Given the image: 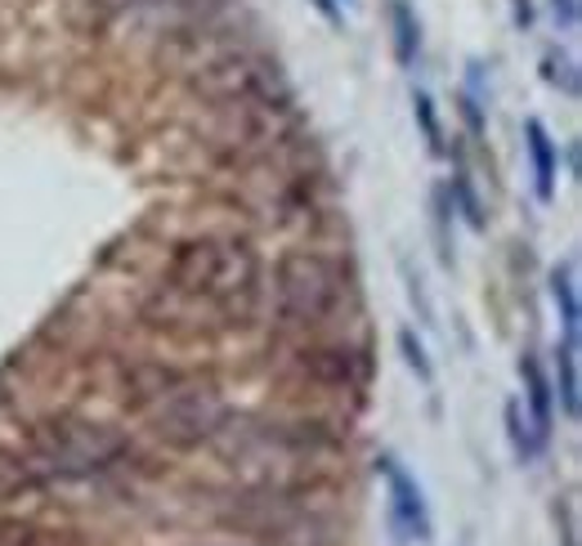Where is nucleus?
Returning a JSON list of instances; mask_svg holds the SVG:
<instances>
[{"label":"nucleus","mask_w":582,"mask_h":546,"mask_svg":"<svg viewBox=\"0 0 582 546\" xmlns=\"http://www.w3.org/2000/svg\"><path fill=\"white\" fill-rule=\"evenodd\" d=\"M170 287L185 296H211V301H238L256 291V256L242 242L202 238L185 242L170 261Z\"/></svg>","instance_id":"obj_1"},{"label":"nucleus","mask_w":582,"mask_h":546,"mask_svg":"<svg viewBox=\"0 0 582 546\" xmlns=\"http://www.w3.org/2000/svg\"><path fill=\"white\" fill-rule=\"evenodd\" d=\"M345 296V274L337 261L318 256V251H291L278 265V305L287 322L314 327L332 314Z\"/></svg>","instance_id":"obj_2"},{"label":"nucleus","mask_w":582,"mask_h":546,"mask_svg":"<svg viewBox=\"0 0 582 546\" xmlns=\"http://www.w3.org/2000/svg\"><path fill=\"white\" fill-rule=\"evenodd\" d=\"M122 453V440L103 430H63L59 440H46L36 448V475L41 480H77L90 475V470H103Z\"/></svg>","instance_id":"obj_3"},{"label":"nucleus","mask_w":582,"mask_h":546,"mask_svg":"<svg viewBox=\"0 0 582 546\" xmlns=\"http://www.w3.org/2000/svg\"><path fill=\"white\" fill-rule=\"evenodd\" d=\"M225 421V408L215 390H198L179 381L166 398H162V412H157V434L175 448H193L202 440H211L215 426Z\"/></svg>","instance_id":"obj_4"},{"label":"nucleus","mask_w":582,"mask_h":546,"mask_svg":"<svg viewBox=\"0 0 582 546\" xmlns=\"http://www.w3.org/2000/svg\"><path fill=\"white\" fill-rule=\"evenodd\" d=\"M377 475L385 480V488H390V520H394V529L404 533V542H430V511H426V493H421V484L408 475L404 466H398V457H390V453H381L377 457Z\"/></svg>","instance_id":"obj_5"},{"label":"nucleus","mask_w":582,"mask_h":546,"mask_svg":"<svg viewBox=\"0 0 582 546\" xmlns=\"http://www.w3.org/2000/svg\"><path fill=\"white\" fill-rule=\"evenodd\" d=\"M269 81V67L256 63V59H225L202 72V86L206 94H215L220 103H233V99H256Z\"/></svg>","instance_id":"obj_6"},{"label":"nucleus","mask_w":582,"mask_h":546,"mask_svg":"<svg viewBox=\"0 0 582 546\" xmlns=\"http://www.w3.org/2000/svg\"><path fill=\"white\" fill-rule=\"evenodd\" d=\"M524 149H529V162H533V193L537 202H552L556 198V170H560V153H556V139L547 135L537 117L524 122Z\"/></svg>","instance_id":"obj_7"},{"label":"nucleus","mask_w":582,"mask_h":546,"mask_svg":"<svg viewBox=\"0 0 582 546\" xmlns=\"http://www.w3.org/2000/svg\"><path fill=\"white\" fill-rule=\"evenodd\" d=\"M520 381H524V394H529L533 434H537V444H547V434H552V385H547V377H542V363L533 354L520 358Z\"/></svg>","instance_id":"obj_8"},{"label":"nucleus","mask_w":582,"mask_h":546,"mask_svg":"<svg viewBox=\"0 0 582 546\" xmlns=\"http://www.w3.org/2000/svg\"><path fill=\"white\" fill-rule=\"evenodd\" d=\"M305 372H314L327 385H354V381H363V368H358V358L350 350H314V354H305Z\"/></svg>","instance_id":"obj_9"},{"label":"nucleus","mask_w":582,"mask_h":546,"mask_svg":"<svg viewBox=\"0 0 582 546\" xmlns=\"http://www.w3.org/2000/svg\"><path fill=\"white\" fill-rule=\"evenodd\" d=\"M390 27H394V59L398 67H413L421 54V23L408 0H390Z\"/></svg>","instance_id":"obj_10"},{"label":"nucleus","mask_w":582,"mask_h":546,"mask_svg":"<svg viewBox=\"0 0 582 546\" xmlns=\"http://www.w3.org/2000/svg\"><path fill=\"white\" fill-rule=\"evenodd\" d=\"M552 301L560 309V322H565V341H578V287H573V265H556L552 269Z\"/></svg>","instance_id":"obj_11"},{"label":"nucleus","mask_w":582,"mask_h":546,"mask_svg":"<svg viewBox=\"0 0 582 546\" xmlns=\"http://www.w3.org/2000/svg\"><path fill=\"white\" fill-rule=\"evenodd\" d=\"M556 385L569 417H578V341H560L556 350Z\"/></svg>","instance_id":"obj_12"},{"label":"nucleus","mask_w":582,"mask_h":546,"mask_svg":"<svg viewBox=\"0 0 582 546\" xmlns=\"http://www.w3.org/2000/svg\"><path fill=\"white\" fill-rule=\"evenodd\" d=\"M413 113H417V126H421V135L430 143V153H440L444 149V130H440V117H434V103H430L426 90H413Z\"/></svg>","instance_id":"obj_13"},{"label":"nucleus","mask_w":582,"mask_h":546,"mask_svg":"<svg viewBox=\"0 0 582 546\" xmlns=\"http://www.w3.org/2000/svg\"><path fill=\"white\" fill-rule=\"evenodd\" d=\"M453 202L461 206V215H466V225H470V229H484V206H480V198H476V189H470V179H466V175L453 179Z\"/></svg>","instance_id":"obj_14"},{"label":"nucleus","mask_w":582,"mask_h":546,"mask_svg":"<svg viewBox=\"0 0 582 546\" xmlns=\"http://www.w3.org/2000/svg\"><path fill=\"white\" fill-rule=\"evenodd\" d=\"M506 430H511V444H516V453H520L524 461H533L542 444H537L533 434H529V426H524V417H520V404H511V408H506Z\"/></svg>","instance_id":"obj_15"},{"label":"nucleus","mask_w":582,"mask_h":546,"mask_svg":"<svg viewBox=\"0 0 582 546\" xmlns=\"http://www.w3.org/2000/svg\"><path fill=\"white\" fill-rule=\"evenodd\" d=\"M398 350H404V358H408V368L430 385L434 381V368H430V358H426V345L417 341V332H398Z\"/></svg>","instance_id":"obj_16"},{"label":"nucleus","mask_w":582,"mask_h":546,"mask_svg":"<svg viewBox=\"0 0 582 546\" xmlns=\"http://www.w3.org/2000/svg\"><path fill=\"white\" fill-rule=\"evenodd\" d=\"M547 81H552V86H565V94H578V81H573V67H569V63L547 59Z\"/></svg>","instance_id":"obj_17"},{"label":"nucleus","mask_w":582,"mask_h":546,"mask_svg":"<svg viewBox=\"0 0 582 546\" xmlns=\"http://www.w3.org/2000/svg\"><path fill=\"white\" fill-rule=\"evenodd\" d=\"M552 14L560 27H578V0H552Z\"/></svg>","instance_id":"obj_18"},{"label":"nucleus","mask_w":582,"mask_h":546,"mask_svg":"<svg viewBox=\"0 0 582 546\" xmlns=\"http://www.w3.org/2000/svg\"><path fill=\"white\" fill-rule=\"evenodd\" d=\"M309 5H314L327 23H332V27H341V5H337V0H309Z\"/></svg>","instance_id":"obj_19"}]
</instances>
